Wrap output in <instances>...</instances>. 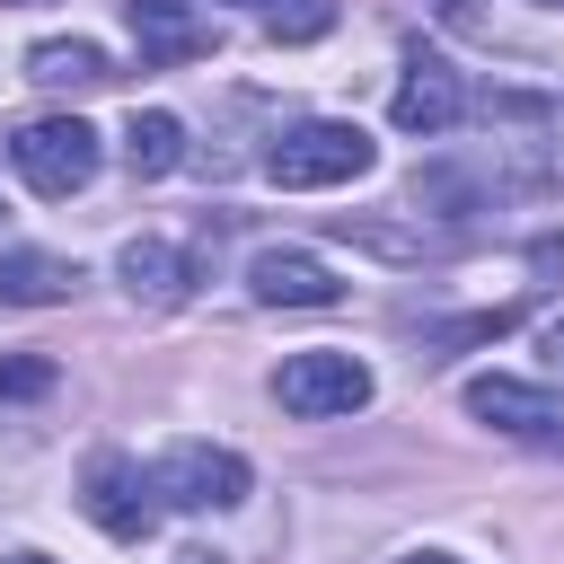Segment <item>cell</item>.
<instances>
[{
    "mask_svg": "<svg viewBox=\"0 0 564 564\" xmlns=\"http://www.w3.org/2000/svg\"><path fill=\"white\" fill-rule=\"evenodd\" d=\"M370 132L361 123H291V132H273V150H264V176L282 185V194H326V185H352V176H370Z\"/></svg>",
    "mask_w": 564,
    "mask_h": 564,
    "instance_id": "obj_1",
    "label": "cell"
},
{
    "mask_svg": "<svg viewBox=\"0 0 564 564\" xmlns=\"http://www.w3.org/2000/svg\"><path fill=\"white\" fill-rule=\"evenodd\" d=\"M97 159H106V141H97L79 115H35V123L9 132V167H18L44 203H70V194L97 176Z\"/></svg>",
    "mask_w": 564,
    "mask_h": 564,
    "instance_id": "obj_2",
    "label": "cell"
},
{
    "mask_svg": "<svg viewBox=\"0 0 564 564\" xmlns=\"http://www.w3.org/2000/svg\"><path fill=\"white\" fill-rule=\"evenodd\" d=\"M370 361H352V352H291L282 370H273V405L282 414H300V423H326V414H361L370 405Z\"/></svg>",
    "mask_w": 564,
    "mask_h": 564,
    "instance_id": "obj_3",
    "label": "cell"
},
{
    "mask_svg": "<svg viewBox=\"0 0 564 564\" xmlns=\"http://www.w3.org/2000/svg\"><path fill=\"white\" fill-rule=\"evenodd\" d=\"M150 485H159V502H167V511H238L256 476H247V458H238V449L176 441V449L150 467Z\"/></svg>",
    "mask_w": 564,
    "mask_h": 564,
    "instance_id": "obj_4",
    "label": "cell"
},
{
    "mask_svg": "<svg viewBox=\"0 0 564 564\" xmlns=\"http://www.w3.org/2000/svg\"><path fill=\"white\" fill-rule=\"evenodd\" d=\"M79 511H88L106 538H123V546H132V538H150V529H159V511H167V502H159V485H150V467H141V458L97 449V458H88V476H79Z\"/></svg>",
    "mask_w": 564,
    "mask_h": 564,
    "instance_id": "obj_5",
    "label": "cell"
},
{
    "mask_svg": "<svg viewBox=\"0 0 564 564\" xmlns=\"http://www.w3.org/2000/svg\"><path fill=\"white\" fill-rule=\"evenodd\" d=\"M458 115H467V88H458V70H449L441 53H423V44H414V53H405V79H397V97H388V123L432 141V132H449Z\"/></svg>",
    "mask_w": 564,
    "mask_h": 564,
    "instance_id": "obj_6",
    "label": "cell"
},
{
    "mask_svg": "<svg viewBox=\"0 0 564 564\" xmlns=\"http://www.w3.org/2000/svg\"><path fill=\"white\" fill-rule=\"evenodd\" d=\"M467 414L494 423V432H511V441H546V432H564V405H555L546 388L511 379V370H476V379H467Z\"/></svg>",
    "mask_w": 564,
    "mask_h": 564,
    "instance_id": "obj_7",
    "label": "cell"
},
{
    "mask_svg": "<svg viewBox=\"0 0 564 564\" xmlns=\"http://www.w3.org/2000/svg\"><path fill=\"white\" fill-rule=\"evenodd\" d=\"M247 291H256L264 308H335V300H344V282H335L308 247H256Z\"/></svg>",
    "mask_w": 564,
    "mask_h": 564,
    "instance_id": "obj_8",
    "label": "cell"
},
{
    "mask_svg": "<svg viewBox=\"0 0 564 564\" xmlns=\"http://www.w3.org/2000/svg\"><path fill=\"white\" fill-rule=\"evenodd\" d=\"M132 44H141V70H176L212 53V18H194L185 0H132Z\"/></svg>",
    "mask_w": 564,
    "mask_h": 564,
    "instance_id": "obj_9",
    "label": "cell"
},
{
    "mask_svg": "<svg viewBox=\"0 0 564 564\" xmlns=\"http://www.w3.org/2000/svg\"><path fill=\"white\" fill-rule=\"evenodd\" d=\"M115 273H123V291H132L141 308H176V300H185V282H194V273H185V256H176L167 238H132V247L115 256Z\"/></svg>",
    "mask_w": 564,
    "mask_h": 564,
    "instance_id": "obj_10",
    "label": "cell"
},
{
    "mask_svg": "<svg viewBox=\"0 0 564 564\" xmlns=\"http://www.w3.org/2000/svg\"><path fill=\"white\" fill-rule=\"evenodd\" d=\"M70 291H79V264H62V256H44V247L0 256V308H53Z\"/></svg>",
    "mask_w": 564,
    "mask_h": 564,
    "instance_id": "obj_11",
    "label": "cell"
},
{
    "mask_svg": "<svg viewBox=\"0 0 564 564\" xmlns=\"http://www.w3.org/2000/svg\"><path fill=\"white\" fill-rule=\"evenodd\" d=\"M26 79H35V88H106L115 62H106V44H88V35H44V44L26 53Z\"/></svg>",
    "mask_w": 564,
    "mask_h": 564,
    "instance_id": "obj_12",
    "label": "cell"
},
{
    "mask_svg": "<svg viewBox=\"0 0 564 564\" xmlns=\"http://www.w3.org/2000/svg\"><path fill=\"white\" fill-rule=\"evenodd\" d=\"M123 167L150 185V176H176L185 167V123L167 115V106H150V115H132L123 123Z\"/></svg>",
    "mask_w": 564,
    "mask_h": 564,
    "instance_id": "obj_13",
    "label": "cell"
},
{
    "mask_svg": "<svg viewBox=\"0 0 564 564\" xmlns=\"http://www.w3.org/2000/svg\"><path fill=\"white\" fill-rule=\"evenodd\" d=\"M335 26V0H264V35L273 44H317Z\"/></svg>",
    "mask_w": 564,
    "mask_h": 564,
    "instance_id": "obj_14",
    "label": "cell"
},
{
    "mask_svg": "<svg viewBox=\"0 0 564 564\" xmlns=\"http://www.w3.org/2000/svg\"><path fill=\"white\" fill-rule=\"evenodd\" d=\"M44 388H53V361H44V352H9V361H0V405L44 397Z\"/></svg>",
    "mask_w": 564,
    "mask_h": 564,
    "instance_id": "obj_15",
    "label": "cell"
},
{
    "mask_svg": "<svg viewBox=\"0 0 564 564\" xmlns=\"http://www.w3.org/2000/svg\"><path fill=\"white\" fill-rule=\"evenodd\" d=\"M538 370L564 388V317H546V326H538Z\"/></svg>",
    "mask_w": 564,
    "mask_h": 564,
    "instance_id": "obj_16",
    "label": "cell"
},
{
    "mask_svg": "<svg viewBox=\"0 0 564 564\" xmlns=\"http://www.w3.org/2000/svg\"><path fill=\"white\" fill-rule=\"evenodd\" d=\"M397 564H467V555H441V546H414V555H397Z\"/></svg>",
    "mask_w": 564,
    "mask_h": 564,
    "instance_id": "obj_17",
    "label": "cell"
},
{
    "mask_svg": "<svg viewBox=\"0 0 564 564\" xmlns=\"http://www.w3.org/2000/svg\"><path fill=\"white\" fill-rule=\"evenodd\" d=\"M432 9H441V18H476V0H432Z\"/></svg>",
    "mask_w": 564,
    "mask_h": 564,
    "instance_id": "obj_18",
    "label": "cell"
},
{
    "mask_svg": "<svg viewBox=\"0 0 564 564\" xmlns=\"http://www.w3.org/2000/svg\"><path fill=\"white\" fill-rule=\"evenodd\" d=\"M0 564H53V555H35V546H18V555H0Z\"/></svg>",
    "mask_w": 564,
    "mask_h": 564,
    "instance_id": "obj_19",
    "label": "cell"
},
{
    "mask_svg": "<svg viewBox=\"0 0 564 564\" xmlns=\"http://www.w3.org/2000/svg\"><path fill=\"white\" fill-rule=\"evenodd\" d=\"M176 564H220V555H203V546H185V555H176Z\"/></svg>",
    "mask_w": 564,
    "mask_h": 564,
    "instance_id": "obj_20",
    "label": "cell"
},
{
    "mask_svg": "<svg viewBox=\"0 0 564 564\" xmlns=\"http://www.w3.org/2000/svg\"><path fill=\"white\" fill-rule=\"evenodd\" d=\"M0 9H26V0H0Z\"/></svg>",
    "mask_w": 564,
    "mask_h": 564,
    "instance_id": "obj_21",
    "label": "cell"
},
{
    "mask_svg": "<svg viewBox=\"0 0 564 564\" xmlns=\"http://www.w3.org/2000/svg\"><path fill=\"white\" fill-rule=\"evenodd\" d=\"M538 9H555V0H538Z\"/></svg>",
    "mask_w": 564,
    "mask_h": 564,
    "instance_id": "obj_22",
    "label": "cell"
}]
</instances>
